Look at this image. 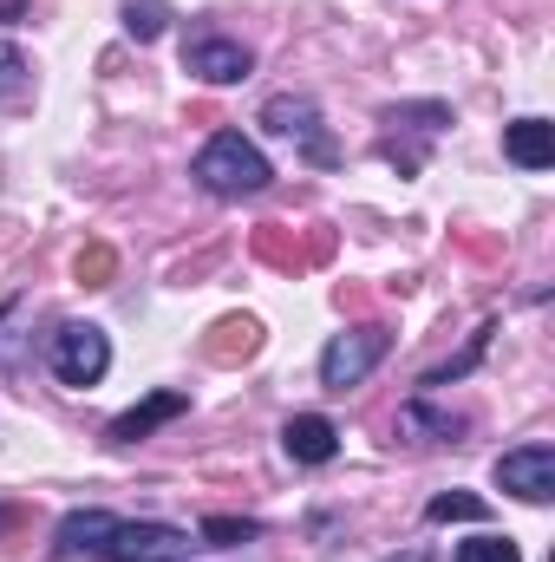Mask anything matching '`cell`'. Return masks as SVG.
<instances>
[{"label":"cell","mask_w":555,"mask_h":562,"mask_svg":"<svg viewBox=\"0 0 555 562\" xmlns=\"http://www.w3.org/2000/svg\"><path fill=\"white\" fill-rule=\"evenodd\" d=\"M262 132H269V138H294L314 164H333V157H340L333 138L320 132V105H314L307 92H275V99L262 105Z\"/></svg>","instance_id":"cell-5"},{"label":"cell","mask_w":555,"mask_h":562,"mask_svg":"<svg viewBox=\"0 0 555 562\" xmlns=\"http://www.w3.org/2000/svg\"><path fill=\"white\" fill-rule=\"evenodd\" d=\"M490 477H497V491H510V497H523V504H550L555 497V445H517V451H503L497 464H490Z\"/></svg>","instance_id":"cell-7"},{"label":"cell","mask_w":555,"mask_h":562,"mask_svg":"<svg viewBox=\"0 0 555 562\" xmlns=\"http://www.w3.org/2000/svg\"><path fill=\"white\" fill-rule=\"evenodd\" d=\"M386 562H444L438 550H406V557H386Z\"/></svg>","instance_id":"cell-23"},{"label":"cell","mask_w":555,"mask_h":562,"mask_svg":"<svg viewBox=\"0 0 555 562\" xmlns=\"http://www.w3.org/2000/svg\"><path fill=\"white\" fill-rule=\"evenodd\" d=\"M457 562H523V550L497 530H477L471 543H457Z\"/></svg>","instance_id":"cell-21"},{"label":"cell","mask_w":555,"mask_h":562,"mask_svg":"<svg viewBox=\"0 0 555 562\" xmlns=\"http://www.w3.org/2000/svg\"><path fill=\"white\" fill-rule=\"evenodd\" d=\"M490 334H497V321H484V327L471 334V347H464L457 360H444V367H431V373L418 380V393H438V386H451V380H464V373H471V367L484 360V347H490Z\"/></svg>","instance_id":"cell-15"},{"label":"cell","mask_w":555,"mask_h":562,"mask_svg":"<svg viewBox=\"0 0 555 562\" xmlns=\"http://www.w3.org/2000/svg\"><path fill=\"white\" fill-rule=\"evenodd\" d=\"M183 413H190V393H150L144 406H132V413H118V419L105 425V438L112 445H138V438H150L157 425L183 419Z\"/></svg>","instance_id":"cell-11"},{"label":"cell","mask_w":555,"mask_h":562,"mask_svg":"<svg viewBox=\"0 0 555 562\" xmlns=\"http://www.w3.org/2000/svg\"><path fill=\"white\" fill-rule=\"evenodd\" d=\"M163 26H170V0H125V33L150 46V40H163Z\"/></svg>","instance_id":"cell-18"},{"label":"cell","mask_w":555,"mask_h":562,"mask_svg":"<svg viewBox=\"0 0 555 562\" xmlns=\"http://www.w3.org/2000/svg\"><path fill=\"white\" fill-rule=\"evenodd\" d=\"M209 550H236V543H249V537H262V524L256 517H203V530H196Z\"/></svg>","instance_id":"cell-19"},{"label":"cell","mask_w":555,"mask_h":562,"mask_svg":"<svg viewBox=\"0 0 555 562\" xmlns=\"http://www.w3.org/2000/svg\"><path fill=\"white\" fill-rule=\"evenodd\" d=\"M26 13V0H0V20H20Z\"/></svg>","instance_id":"cell-24"},{"label":"cell","mask_w":555,"mask_h":562,"mask_svg":"<svg viewBox=\"0 0 555 562\" xmlns=\"http://www.w3.org/2000/svg\"><path fill=\"white\" fill-rule=\"evenodd\" d=\"M26 79H33V66H26V53H20L13 40H0V105H13V99L26 92Z\"/></svg>","instance_id":"cell-22"},{"label":"cell","mask_w":555,"mask_h":562,"mask_svg":"<svg viewBox=\"0 0 555 562\" xmlns=\"http://www.w3.org/2000/svg\"><path fill=\"white\" fill-rule=\"evenodd\" d=\"M503 157H510L517 170H550L555 164V125L550 119H517V125L503 132Z\"/></svg>","instance_id":"cell-14"},{"label":"cell","mask_w":555,"mask_h":562,"mask_svg":"<svg viewBox=\"0 0 555 562\" xmlns=\"http://www.w3.org/2000/svg\"><path fill=\"white\" fill-rule=\"evenodd\" d=\"M112 530H118V517H112V510H66V517H59V530H53V557H59V562L99 557Z\"/></svg>","instance_id":"cell-10"},{"label":"cell","mask_w":555,"mask_h":562,"mask_svg":"<svg viewBox=\"0 0 555 562\" xmlns=\"http://www.w3.org/2000/svg\"><path fill=\"white\" fill-rule=\"evenodd\" d=\"M380 125H386V164L399 170V177H418L424 170V144L444 138V125H451V105L444 99H412V105H386L380 112Z\"/></svg>","instance_id":"cell-2"},{"label":"cell","mask_w":555,"mask_h":562,"mask_svg":"<svg viewBox=\"0 0 555 562\" xmlns=\"http://www.w3.org/2000/svg\"><path fill=\"white\" fill-rule=\"evenodd\" d=\"M457 431H464L457 413H438V406H424V400H406L399 419H393V438H406V445H451Z\"/></svg>","instance_id":"cell-12"},{"label":"cell","mask_w":555,"mask_h":562,"mask_svg":"<svg viewBox=\"0 0 555 562\" xmlns=\"http://www.w3.org/2000/svg\"><path fill=\"white\" fill-rule=\"evenodd\" d=\"M112 276H118L112 243H86V249L72 256V281H79V288H112Z\"/></svg>","instance_id":"cell-17"},{"label":"cell","mask_w":555,"mask_h":562,"mask_svg":"<svg viewBox=\"0 0 555 562\" xmlns=\"http://www.w3.org/2000/svg\"><path fill=\"white\" fill-rule=\"evenodd\" d=\"M190 177L209 190V196H262L275 183V164L242 138V132H209V144L196 150Z\"/></svg>","instance_id":"cell-1"},{"label":"cell","mask_w":555,"mask_h":562,"mask_svg":"<svg viewBox=\"0 0 555 562\" xmlns=\"http://www.w3.org/2000/svg\"><path fill=\"white\" fill-rule=\"evenodd\" d=\"M281 451L294 464H333L340 458V425L327 419V413H294V419L281 425Z\"/></svg>","instance_id":"cell-9"},{"label":"cell","mask_w":555,"mask_h":562,"mask_svg":"<svg viewBox=\"0 0 555 562\" xmlns=\"http://www.w3.org/2000/svg\"><path fill=\"white\" fill-rule=\"evenodd\" d=\"M386 353H393V327H380V321L347 327V334H333V340L320 347V386H327V393H347V386H360Z\"/></svg>","instance_id":"cell-3"},{"label":"cell","mask_w":555,"mask_h":562,"mask_svg":"<svg viewBox=\"0 0 555 562\" xmlns=\"http://www.w3.org/2000/svg\"><path fill=\"white\" fill-rule=\"evenodd\" d=\"M53 380L59 386H99L105 373H112V340H105V327H92V321H66L59 334H53Z\"/></svg>","instance_id":"cell-4"},{"label":"cell","mask_w":555,"mask_h":562,"mask_svg":"<svg viewBox=\"0 0 555 562\" xmlns=\"http://www.w3.org/2000/svg\"><path fill=\"white\" fill-rule=\"evenodd\" d=\"M262 347V321L256 314H223L216 327H209V340H203V353L216 360V367H236V360H249Z\"/></svg>","instance_id":"cell-13"},{"label":"cell","mask_w":555,"mask_h":562,"mask_svg":"<svg viewBox=\"0 0 555 562\" xmlns=\"http://www.w3.org/2000/svg\"><path fill=\"white\" fill-rule=\"evenodd\" d=\"M183 72L203 79V86H236V79L256 72V53H249L242 40H229V33H196V40L183 46Z\"/></svg>","instance_id":"cell-8"},{"label":"cell","mask_w":555,"mask_h":562,"mask_svg":"<svg viewBox=\"0 0 555 562\" xmlns=\"http://www.w3.org/2000/svg\"><path fill=\"white\" fill-rule=\"evenodd\" d=\"M256 256H262V262H275V269H301V262H307V256H301V243H294L281 223H262V229H256Z\"/></svg>","instance_id":"cell-20"},{"label":"cell","mask_w":555,"mask_h":562,"mask_svg":"<svg viewBox=\"0 0 555 562\" xmlns=\"http://www.w3.org/2000/svg\"><path fill=\"white\" fill-rule=\"evenodd\" d=\"M190 550H196V543H190V530H177V524H125V517H118V530L105 537L99 562H183Z\"/></svg>","instance_id":"cell-6"},{"label":"cell","mask_w":555,"mask_h":562,"mask_svg":"<svg viewBox=\"0 0 555 562\" xmlns=\"http://www.w3.org/2000/svg\"><path fill=\"white\" fill-rule=\"evenodd\" d=\"M424 517H431V524H490V504L471 497V491H444V497L424 504Z\"/></svg>","instance_id":"cell-16"},{"label":"cell","mask_w":555,"mask_h":562,"mask_svg":"<svg viewBox=\"0 0 555 562\" xmlns=\"http://www.w3.org/2000/svg\"><path fill=\"white\" fill-rule=\"evenodd\" d=\"M0 530H7V510H0Z\"/></svg>","instance_id":"cell-25"}]
</instances>
